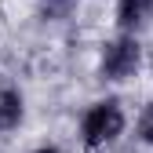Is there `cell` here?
Segmentation results:
<instances>
[{"label":"cell","instance_id":"6da1fadb","mask_svg":"<svg viewBox=\"0 0 153 153\" xmlns=\"http://www.w3.org/2000/svg\"><path fill=\"white\" fill-rule=\"evenodd\" d=\"M124 128V113L117 102H99L91 106V113L84 117V142L88 146H102L109 139H117Z\"/></svg>","mask_w":153,"mask_h":153},{"label":"cell","instance_id":"277c9868","mask_svg":"<svg viewBox=\"0 0 153 153\" xmlns=\"http://www.w3.org/2000/svg\"><path fill=\"white\" fill-rule=\"evenodd\" d=\"M153 0H120V26H139L149 15Z\"/></svg>","mask_w":153,"mask_h":153},{"label":"cell","instance_id":"7a4b0ae2","mask_svg":"<svg viewBox=\"0 0 153 153\" xmlns=\"http://www.w3.org/2000/svg\"><path fill=\"white\" fill-rule=\"evenodd\" d=\"M102 69L113 76V80H124V76H131L139 69V44L135 40H113L102 55Z\"/></svg>","mask_w":153,"mask_h":153},{"label":"cell","instance_id":"5b68a950","mask_svg":"<svg viewBox=\"0 0 153 153\" xmlns=\"http://www.w3.org/2000/svg\"><path fill=\"white\" fill-rule=\"evenodd\" d=\"M139 135H142L146 142H153V106H146V113H142V120H139Z\"/></svg>","mask_w":153,"mask_h":153},{"label":"cell","instance_id":"3957f363","mask_svg":"<svg viewBox=\"0 0 153 153\" xmlns=\"http://www.w3.org/2000/svg\"><path fill=\"white\" fill-rule=\"evenodd\" d=\"M18 117H22V99L15 91H0V131L15 128Z\"/></svg>","mask_w":153,"mask_h":153},{"label":"cell","instance_id":"8992f818","mask_svg":"<svg viewBox=\"0 0 153 153\" xmlns=\"http://www.w3.org/2000/svg\"><path fill=\"white\" fill-rule=\"evenodd\" d=\"M36 153H59V149H51V146H48V149H36Z\"/></svg>","mask_w":153,"mask_h":153}]
</instances>
